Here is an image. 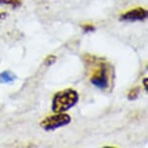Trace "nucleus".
Here are the masks:
<instances>
[{"instance_id":"f257e3e1","label":"nucleus","mask_w":148,"mask_h":148,"mask_svg":"<svg viewBox=\"0 0 148 148\" xmlns=\"http://www.w3.org/2000/svg\"><path fill=\"white\" fill-rule=\"evenodd\" d=\"M79 101V93L73 88L56 92L51 100V111L53 113L66 112L76 106Z\"/></svg>"},{"instance_id":"f03ea898","label":"nucleus","mask_w":148,"mask_h":148,"mask_svg":"<svg viewBox=\"0 0 148 148\" xmlns=\"http://www.w3.org/2000/svg\"><path fill=\"white\" fill-rule=\"evenodd\" d=\"M97 65V69H94L90 75V82L100 90H106L110 84V67L101 60Z\"/></svg>"},{"instance_id":"7ed1b4c3","label":"nucleus","mask_w":148,"mask_h":148,"mask_svg":"<svg viewBox=\"0 0 148 148\" xmlns=\"http://www.w3.org/2000/svg\"><path fill=\"white\" fill-rule=\"evenodd\" d=\"M72 121V118L66 112L54 113L52 115L47 116L40 122V127L46 132H51L59 128L65 127Z\"/></svg>"},{"instance_id":"20e7f679","label":"nucleus","mask_w":148,"mask_h":148,"mask_svg":"<svg viewBox=\"0 0 148 148\" xmlns=\"http://www.w3.org/2000/svg\"><path fill=\"white\" fill-rule=\"evenodd\" d=\"M148 16V12L146 9L141 7L135 8V9L129 10L127 12L123 13L119 16L120 21H128V22H135V21H145Z\"/></svg>"},{"instance_id":"39448f33","label":"nucleus","mask_w":148,"mask_h":148,"mask_svg":"<svg viewBox=\"0 0 148 148\" xmlns=\"http://www.w3.org/2000/svg\"><path fill=\"white\" fill-rule=\"evenodd\" d=\"M16 79H18V76L11 71H3L0 73V83L7 84V83L14 82Z\"/></svg>"},{"instance_id":"423d86ee","label":"nucleus","mask_w":148,"mask_h":148,"mask_svg":"<svg viewBox=\"0 0 148 148\" xmlns=\"http://www.w3.org/2000/svg\"><path fill=\"white\" fill-rule=\"evenodd\" d=\"M23 0H0V5H7L11 6L14 10L21 7Z\"/></svg>"},{"instance_id":"0eeeda50","label":"nucleus","mask_w":148,"mask_h":148,"mask_svg":"<svg viewBox=\"0 0 148 148\" xmlns=\"http://www.w3.org/2000/svg\"><path fill=\"white\" fill-rule=\"evenodd\" d=\"M139 92H140V89L138 87L132 88L129 91V93H128V96H127L128 100H129V101H135V100H136L138 98Z\"/></svg>"},{"instance_id":"6e6552de","label":"nucleus","mask_w":148,"mask_h":148,"mask_svg":"<svg viewBox=\"0 0 148 148\" xmlns=\"http://www.w3.org/2000/svg\"><path fill=\"white\" fill-rule=\"evenodd\" d=\"M56 60H57V57L55 56V55H47V56L45 58V60H44V65L45 66H47V67H49V66H51V65H53V64L56 62Z\"/></svg>"},{"instance_id":"1a4fd4ad","label":"nucleus","mask_w":148,"mask_h":148,"mask_svg":"<svg viewBox=\"0 0 148 148\" xmlns=\"http://www.w3.org/2000/svg\"><path fill=\"white\" fill-rule=\"evenodd\" d=\"M82 29H83V32H85V33L94 32L95 30H96L95 26L91 25V24H85V25H82Z\"/></svg>"},{"instance_id":"9d476101","label":"nucleus","mask_w":148,"mask_h":148,"mask_svg":"<svg viewBox=\"0 0 148 148\" xmlns=\"http://www.w3.org/2000/svg\"><path fill=\"white\" fill-rule=\"evenodd\" d=\"M7 16H8V13H6V12H1V13H0V19L6 18Z\"/></svg>"},{"instance_id":"9b49d317","label":"nucleus","mask_w":148,"mask_h":148,"mask_svg":"<svg viewBox=\"0 0 148 148\" xmlns=\"http://www.w3.org/2000/svg\"><path fill=\"white\" fill-rule=\"evenodd\" d=\"M142 82H143V85H144L145 90L147 91V77H145V79H143V80H142Z\"/></svg>"}]
</instances>
